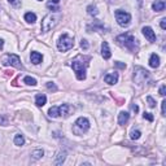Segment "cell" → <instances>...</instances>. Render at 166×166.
<instances>
[{
	"label": "cell",
	"mask_w": 166,
	"mask_h": 166,
	"mask_svg": "<svg viewBox=\"0 0 166 166\" xmlns=\"http://www.w3.org/2000/svg\"><path fill=\"white\" fill-rule=\"evenodd\" d=\"M60 20H61V15L60 13H49L43 18L42 21V31H44V33H47V31L52 30L53 27L60 22Z\"/></svg>",
	"instance_id": "cell-1"
},
{
	"label": "cell",
	"mask_w": 166,
	"mask_h": 166,
	"mask_svg": "<svg viewBox=\"0 0 166 166\" xmlns=\"http://www.w3.org/2000/svg\"><path fill=\"white\" fill-rule=\"evenodd\" d=\"M117 42L123 47H126L127 49H130L131 52H136L139 45H137V40L132 35L130 34H122V35H118L117 37Z\"/></svg>",
	"instance_id": "cell-2"
},
{
	"label": "cell",
	"mask_w": 166,
	"mask_h": 166,
	"mask_svg": "<svg viewBox=\"0 0 166 166\" xmlns=\"http://www.w3.org/2000/svg\"><path fill=\"white\" fill-rule=\"evenodd\" d=\"M90 129V121L84 117H79L73 125V132L75 135H83Z\"/></svg>",
	"instance_id": "cell-3"
},
{
	"label": "cell",
	"mask_w": 166,
	"mask_h": 166,
	"mask_svg": "<svg viewBox=\"0 0 166 166\" xmlns=\"http://www.w3.org/2000/svg\"><path fill=\"white\" fill-rule=\"evenodd\" d=\"M149 78V72L146 70L144 68H140V66H136L135 70H134V80L137 86H143L144 83Z\"/></svg>",
	"instance_id": "cell-4"
},
{
	"label": "cell",
	"mask_w": 166,
	"mask_h": 166,
	"mask_svg": "<svg viewBox=\"0 0 166 166\" xmlns=\"http://www.w3.org/2000/svg\"><path fill=\"white\" fill-rule=\"evenodd\" d=\"M88 62H82L79 61V57H77L74 61L72 62V66L74 69V72H75L77 74V78H78L79 80H84L86 79V66H87Z\"/></svg>",
	"instance_id": "cell-5"
},
{
	"label": "cell",
	"mask_w": 166,
	"mask_h": 166,
	"mask_svg": "<svg viewBox=\"0 0 166 166\" xmlns=\"http://www.w3.org/2000/svg\"><path fill=\"white\" fill-rule=\"evenodd\" d=\"M74 45V39L72 37H69L68 34H64L60 37V39L57 40V48L60 52H66L70 48H73Z\"/></svg>",
	"instance_id": "cell-6"
},
{
	"label": "cell",
	"mask_w": 166,
	"mask_h": 166,
	"mask_svg": "<svg viewBox=\"0 0 166 166\" xmlns=\"http://www.w3.org/2000/svg\"><path fill=\"white\" fill-rule=\"evenodd\" d=\"M114 16H116V20H117L118 25H119V26H122V27L129 26L130 22H131V15H130V13H127V12H125V10H122V9L116 10Z\"/></svg>",
	"instance_id": "cell-7"
},
{
	"label": "cell",
	"mask_w": 166,
	"mask_h": 166,
	"mask_svg": "<svg viewBox=\"0 0 166 166\" xmlns=\"http://www.w3.org/2000/svg\"><path fill=\"white\" fill-rule=\"evenodd\" d=\"M3 64H4V65H12V66H15V68H17V69H23L20 57L17 55H13V53L4 56V57H3Z\"/></svg>",
	"instance_id": "cell-8"
},
{
	"label": "cell",
	"mask_w": 166,
	"mask_h": 166,
	"mask_svg": "<svg viewBox=\"0 0 166 166\" xmlns=\"http://www.w3.org/2000/svg\"><path fill=\"white\" fill-rule=\"evenodd\" d=\"M142 31H143V35L147 38L149 42H156V34H154V31L152 30V27H149V26H144L143 29H142Z\"/></svg>",
	"instance_id": "cell-9"
},
{
	"label": "cell",
	"mask_w": 166,
	"mask_h": 166,
	"mask_svg": "<svg viewBox=\"0 0 166 166\" xmlns=\"http://www.w3.org/2000/svg\"><path fill=\"white\" fill-rule=\"evenodd\" d=\"M104 80H105V83H108V84H116L118 82V73L107 74V75L104 77Z\"/></svg>",
	"instance_id": "cell-10"
},
{
	"label": "cell",
	"mask_w": 166,
	"mask_h": 166,
	"mask_svg": "<svg viewBox=\"0 0 166 166\" xmlns=\"http://www.w3.org/2000/svg\"><path fill=\"white\" fill-rule=\"evenodd\" d=\"M72 107L68 104H62L61 107H59V114L60 116H64V117H68V116H70V113H72Z\"/></svg>",
	"instance_id": "cell-11"
},
{
	"label": "cell",
	"mask_w": 166,
	"mask_h": 166,
	"mask_svg": "<svg viewBox=\"0 0 166 166\" xmlns=\"http://www.w3.org/2000/svg\"><path fill=\"white\" fill-rule=\"evenodd\" d=\"M165 7H166L165 0H154L153 4H152V8H153V10H156V12H162L165 9Z\"/></svg>",
	"instance_id": "cell-12"
},
{
	"label": "cell",
	"mask_w": 166,
	"mask_h": 166,
	"mask_svg": "<svg viewBox=\"0 0 166 166\" xmlns=\"http://www.w3.org/2000/svg\"><path fill=\"white\" fill-rule=\"evenodd\" d=\"M101 56L105 59V60H109L110 59V49H109V45L107 42H103V44H101Z\"/></svg>",
	"instance_id": "cell-13"
},
{
	"label": "cell",
	"mask_w": 166,
	"mask_h": 166,
	"mask_svg": "<svg viewBox=\"0 0 166 166\" xmlns=\"http://www.w3.org/2000/svg\"><path fill=\"white\" fill-rule=\"evenodd\" d=\"M149 66L153 69H156L160 66V57H158V55L156 53H152L151 57H149Z\"/></svg>",
	"instance_id": "cell-14"
},
{
	"label": "cell",
	"mask_w": 166,
	"mask_h": 166,
	"mask_svg": "<svg viewBox=\"0 0 166 166\" xmlns=\"http://www.w3.org/2000/svg\"><path fill=\"white\" fill-rule=\"evenodd\" d=\"M65 158H66V152L65 151L57 152V154H56V157H55V165H62V162L65 161Z\"/></svg>",
	"instance_id": "cell-15"
},
{
	"label": "cell",
	"mask_w": 166,
	"mask_h": 166,
	"mask_svg": "<svg viewBox=\"0 0 166 166\" xmlns=\"http://www.w3.org/2000/svg\"><path fill=\"white\" fill-rule=\"evenodd\" d=\"M30 59H31V62H33L34 65H38V64L42 62V60H43V56H42L39 52H31Z\"/></svg>",
	"instance_id": "cell-16"
},
{
	"label": "cell",
	"mask_w": 166,
	"mask_h": 166,
	"mask_svg": "<svg viewBox=\"0 0 166 166\" xmlns=\"http://www.w3.org/2000/svg\"><path fill=\"white\" fill-rule=\"evenodd\" d=\"M47 103V96L43 94H39L35 96V104L38 105V107H43V105Z\"/></svg>",
	"instance_id": "cell-17"
},
{
	"label": "cell",
	"mask_w": 166,
	"mask_h": 166,
	"mask_svg": "<svg viewBox=\"0 0 166 166\" xmlns=\"http://www.w3.org/2000/svg\"><path fill=\"white\" fill-rule=\"evenodd\" d=\"M129 118H130V114L127 112H121L118 114V123L119 125H125V123L129 121Z\"/></svg>",
	"instance_id": "cell-18"
},
{
	"label": "cell",
	"mask_w": 166,
	"mask_h": 166,
	"mask_svg": "<svg viewBox=\"0 0 166 166\" xmlns=\"http://www.w3.org/2000/svg\"><path fill=\"white\" fill-rule=\"evenodd\" d=\"M25 21H26L27 23H34L35 21H37V15L33 12H27L26 15H25Z\"/></svg>",
	"instance_id": "cell-19"
},
{
	"label": "cell",
	"mask_w": 166,
	"mask_h": 166,
	"mask_svg": "<svg viewBox=\"0 0 166 166\" xmlns=\"http://www.w3.org/2000/svg\"><path fill=\"white\" fill-rule=\"evenodd\" d=\"M48 114H49V117H52V118L60 117V114H59V107H52L48 110Z\"/></svg>",
	"instance_id": "cell-20"
},
{
	"label": "cell",
	"mask_w": 166,
	"mask_h": 166,
	"mask_svg": "<svg viewBox=\"0 0 166 166\" xmlns=\"http://www.w3.org/2000/svg\"><path fill=\"white\" fill-rule=\"evenodd\" d=\"M43 154H44V152L42 149H35L33 153H31V158H34V160H39V158L43 157Z\"/></svg>",
	"instance_id": "cell-21"
},
{
	"label": "cell",
	"mask_w": 166,
	"mask_h": 166,
	"mask_svg": "<svg viewBox=\"0 0 166 166\" xmlns=\"http://www.w3.org/2000/svg\"><path fill=\"white\" fill-rule=\"evenodd\" d=\"M13 142H15L16 146H23V144H25V139H23L22 135L17 134V135L15 136V140H13Z\"/></svg>",
	"instance_id": "cell-22"
},
{
	"label": "cell",
	"mask_w": 166,
	"mask_h": 166,
	"mask_svg": "<svg viewBox=\"0 0 166 166\" xmlns=\"http://www.w3.org/2000/svg\"><path fill=\"white\" fill-rule=\"evenodd\" d=\"M87 12H88V15L90 16H97L99 10H97V8L95 5H88L87 7Z\"/></svg>",
	"instance_id": "cell-23"
},
{
	"label": "cell",
	"mask_w": 166,
	"mask_h": 166,
	"mask_svg": "<svg viewBox=\"0 0 166 166\" xmlns=\"http://www.w3.org/2000/svg\"><path fill=\"white\" fill-rule=\"evenodd\" d=\"M23 82L26 84H29V86H37V79L35 78H31V77H25L23 78Z\"/></svg>",
	"instance_id": "cell-24"
},
{
	"label": "cell",
	"mask_w": 166,
	"mask_h": 166,
	"mask_svg": "<svg viewBox=\"0 0 166 166\" xmlns=\"http://www.w3.org/2000/svg\"><path fill=\"white\" fill-rule=\"evenodd\" d=\"M140 135H142V132H140L139 130H132L131 134H130V137H131L132 140H137L140 137Z\"/></svg>",
	"instance_id": "cell-25"
},
{
	"label": "cell",
	"mask_w": 166,
	"mask_h": 166,
	"mask_svg": "<svg viewBox=\"0 0 166 166\" xmlns=\"http://www.w3.org/2000/svg\"><path fill=\"white\" fill-rule=\"evenodd\" d=\"M147 101H148V105H149L151 108H154V105H156V101L153 100V97H152V96H148V97H147Z\"/></svg>",
	"instance_id": "cell-26"
},
{
	"label": "cell",
	"mask_w": 166,
	"mask_h": 166,
	"mask_svg": "<svg viewBox=\"0 0 166 166\" xmlns=\"http://www.w3.org/2000/svg\"><path fill=\"white\" fill-rule=\"evenodd\" d=\"M0 125H3V126L8 125V118L5 116H0Z\"/></svg>",
	"instance_id": "cell-27"
},
{
	"label": "cell",
	"mask_w": 166,
	"mask_h": 166,
	"mask_svg": "<svg viewBox=\"0 0 166 166\" xmlns=\"http://www.w3.org/2000/svg\"><path fill=\"white\" fill-rule=\"evenodd\" d=\"M47 88H48V90H51V91H57V87H56V84L52 83V82H48L47 83Z\"/></svg>",
	"instance_id": "cell-28"
},
{
	"label": "cell",
	"mask_w": 166,
	"mask_h": 166,
	"mask_svg": "<svg viewBox=\"0 0 166 166\" xmlns=\"http://www.w3.org/2000/svg\"><path fill=\"white\" fill-rule=\"evenodd\" d=\"M143 117L146 118V119H148V121H149V122H152V121H153V119H154V117L151 114V113H144V114H143Z\"/></svg>",
	"instance_id": "cell-29"
},
{
	"label": "cell",
	"mask_w": 166,
	"mask_h": 166,
	"mask_svg": "<svg viewBox=\"0 0 166 166\" xmlns=\"http://www.w3.org/2000/svg\"><path fill=\"white\" fill-rule=\"evenodd\" d=\"M161 112H162V116H166V101L165 100L161 103Z\"/></svg>",
	"instance_id": "cell-30"
},
{
	"label": "cell",
	"mask_w": 166,
	"mask_h": 166,
	"mask_svg": "<svg viewBox=\"0 0 166 166\" xmlns=\"http://www.w3.org/2000/svg\"><path fill=\"white\" fill-rule=\"evenodd\" d=\"M160 95H161V96H165V95H166V86H165V84H162V86L160 87Z\"/></svg>",
	"instance_id": "cell-31"
},
{
	"label": "cell",
	"mask_w": 166,
	"mask_h": 166,
	"mask_svg": "<svg viewBox=\"0 0 166 166\" xmlns=\"http://www.w3.org/2000/svg\"><path fill=\"white\" fill-rule=\"evenodd\" d=\"M80 47H82L83 49H87L88 48V43L86 39H82V42H80Z\"/></svg>",
	"instance_id": "cell-32"
},
{
	"label": "cell",
	"mask_w": 166,
	"mask_h": 166,
	"mask_svg": "<svg viewBox=\"0 0 166 166\" xmlns=\"http://www.w3.org/2000/svg\"><path fill=\"white\" fill-rule=\"evenodd\" d=\"M114 65L117 66V68H119V69H125V68H126V65H125V64H122V62H119V61L114 62Z\"/></svg>",
	"instance_id": "cell-33"
},
{
	"label": "cell",
	"mask_w": 166,
	"mask_h": 166,
	"mask_svg": "<svg viewBox=\"0 0 166 166\" xmlns=\"http://www.w3.org/2000/svg\"><path fill=\"white\" fill-rule=\"evenodd\" d=\"M160 25H161V29H164V30H165V29H166V18H162Z\"/></svg>",
	"instance_id": "cell-34"
},
{
	"label": "cell",
	"mask_w": 166,
	"mask_h": 166,
	"mask_svg": "<svg viewBox=\"0 0 166 166\" xmlns=\"http://www.w3.org/2000/svg\"><path fill=\"white\" fill-rule=\"evenodd\" d=\"M48 8H51V9H55V10H59V7H55V5H52V3H48L47 4Z\"/></svg>",
	"instance_id": "cell-35"
},
{
	"label": "cell",
	"mask_w": 166,
	"mask_h": 166,
	"mask_svg": "<svg viewBox=\"0 0 166 166\" xmlns=\"http://www.w3.org/2000/svg\"><path fill=\"white\" fill-rule=\"evenodd\" d=\"M131 109H132V110L135 112V113L139 112V107H137V105H131Z\"/></svg>",
	"instance_id": "cell-36"
},
{
	"label": "cell",
	"mask_w": 166,
	"mask_h": 166,
	"mask_svg": "<svg viewBox=\"0 0 166 166\" xmlns=\"http://www.w3.org/2000/svg\"><path fill=\"white\" fill-rule=\"evenodd\" d=\"M3 47H4V40L0 39V49H3Z\"/></svg>",
	"instance_id": "cell-37"
},
{
	"label": "cell",
	"mask_w": 166,
	"mask_h": 166,
	"mask_svg": "<svg viewBox=\"0 0 166 166\" xmlns=\"http://www.w3.org/2000/svg\"><path fill=\"white\" fill-rule=\"evenodd\" d=\"M52 1H53V3H59L60 0H52Z\"/></svg>",
	"instance_id": "cell-38"
},
{
	"label": "cell",
	"mask_w": 166,
	"mask_h": 166,
	"mask_svg": "<svg viewBox=\"0 0 166 166\" xmlns=\"http://www.w3.org/2000/svg\"><path fill=\"white\" fill-rule=\"evenodd\" d=\"M8 1H9V3H13V1H15V0H8Z\"/></svg>",
	"instance_id": "cell-39"
},
{
	"label": "cell",
	"mask_w": 166,
	"mask_h": 166,
	"mask_svg": "<svg viewBox=\"0 0 166 166\" xmlns=\"http://www.w3.org/2000/svg\"><path fill=\"white\" fill-rule=\"evenodd\" d=\"M112 1H118V0H112Z\"/></svg>",
	"instance_id": "cell-40"
},
{
	"label": "cell",
	"mask_w": 166,
	"mask_h": 166,
	"mask_svg": "<svg viewBox=\"0 0 166 166\" xmlns=\"http://www.w3.org/2000/svg\"><path fill=\"white\" fill-rule=\"evenodd\" d=\"M38 1H42V0H38Z\"/></svg>",
	"instance_id": "cell-41"
}]
</instances>
